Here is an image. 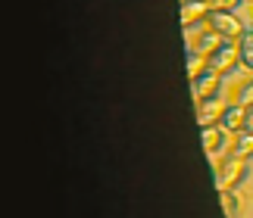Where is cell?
<instances>
[{"instance_id": "cell-1", "label": "cell", "mask_w": 253, "mask_h": 218, "mask_svg": "<svg viewBox=\"0 0 253 218\" xmlns=\"http://www.w3.org/2000/svg\"><path fill=\"white\" fill-rule=\"evenodd\" d=\"M207 25H210L216 35H222L225 41H238V37L244 35V28H247V25H241V19L231 13V9H216V6L210 9Z\"/></svg>"}, {"instance_id": "cell-2", "label": "cell", "mask_w": 253, "mask_h": 218, "mask_svg": "<svg viewBox=\"0 0 253 218\" xmlns=\"http://www.w3.org/2000/svg\"><path fill=\"white\" fill-rule=\"evenodd\" d=\"M212 178H216L219 190H222V187H238L247 178V159H241V156L231 153L228 159L219 162V172H212Z\"/></svg>"}, {"instance_id": "cell-3", "label": "cell", "mask_w": 253, "mask_h": 218, "mask_svg": "<svg viewBox=\"0 0 253 218\" xmlns=\"http://www.w3.org/2000/svg\"><path fill=\"white\" fill-rule=\"evenodd\" d=\"M238 59H241V47H238V41H222L216 50L207 56V66L212 69V72H219V75H228L231 69L238 66Z\"/></svg>"}, {"instance_id": "cell-4", "label": "cell", "mask_w": 253, "mask_h": 218, "mask_svg": "<svg viewBox=\"0 0 253 218\" xmlns=\"http://www.w3.org/2000/svg\"><path fill=\"white\" fill-rule=\"evenodd\" d=\"M228 131L222 125H216V122H210V125H200V141H203V150H207L210 156H216V153H222L225 150V144H228V137H225Z\"/></svg>"}, {"instance_id": "cell-5", "label": "cell", "mask_w": 253, "mask_h": 218, "mask_svg": "<svg viewBox=\"0 0 253 218\" xmlns=\"http://www.w3.org/2000/svg\"><path fill=\"white\" fill-rule=\"evenodd\" d=\"M228 103L222 100V91L219 94H210V97H200L197 100V122L200 125H210V122H219L222 109H225Z\"/></svg>"}, {"instance_id": "cell-6", "label": "cell", "mask_w": 253, "mask_h": 218, "mask_svg": "<svg viewBox=\"0 0 253 218\" xmlns=\"http://www.w3.org/2000/svg\"><path fill=\"white\" fill-rule=\"evenodd\" d=\"M191 84H194V97H210V94H219L222 91V75L219 72H212V69L207 66L197 78H191Z\"/></svg>"}, {"instance_id": "cell-7", "label": "cell", "mask_w": 253, "mask_h": 218, "mask_svg": "<svg viewBox=\"0 0 253 218\" xmlns=\"http://www.w3.org/2000/svg\"><path fill=\"white\" fill-rule=\"evenodd\" d=\"M247 122V106L244 103H228L225 109H222V115H219V125L225 128V131H241Z\"/></svg>"}, {"instance_id": "cell-8", "label": "cell", "mask_w": 253, "mask_h": 218, "mask_svg": "<svg viewBox=\"0 0 253 218\" xmlns=\"http://www.w3.org/2000/svg\"><path fill=\"white\" fill-rule=\"evenodd\" d=\"M210 16V3L207 0H181V25L188 28L194 22H200V19Z\"/></svg>"}, {"instance_id": "cell-9", "label": "cell", "mask_w": 253, "mask_h": 218, "mask_svg": "<svg viewBox=\"0 0 253 218\" xmlns=\"http://www.w3.org/2000/svg\"><path fill=\"white\" fill-rule=\"evenodd\" d=\"M231 153L241 156V159H253V131L250 128H241L231 141Z\"/></svg>"}, {"instance_id": "cell-10", "label": "cell", "mask_w": 253, "mask_h": 218, "mask_svg": "<svg viewBox=\"0 0 253 218\" xmlns=\"http://www.w3.org/2000/svg\"><path fill=\"white\" fill-rule=\"evenodd\" d=\"M238 47H241V63L253 72V22L244 28V35L238 37Z\"/></svg>"}, {"instance_id": "cell-11", "label": "cell", "mask_w": 253, "mask_h": 218, "mask_svg": "<svg viewBox=\"0 0 253 218\" xmlns=\"http://www.w3.org/2000/svg\"><path fill=\"white\" fill-rule=\"evenodd\" d=\"M222 41H225V37H222V35H216V32L210 28L207 35H200V37H197V44H194V50H197V53H203V56H210V53L216 50V47H219Z\"/></svg>"}, {"instance_id": "cell-12", "label": "cell", "mask_w": 253, "mask_h": 218, "mask_svg": "<svg viewBox=\"0 0 253 218\" xmlns=\"http://www.w3.org/2000/svg\"><path fill=\"white\" fill-rule=\"evenodd\" d=\"M219 200H222V209H225V215H228V218H235V215H238L241 200L235 196V190H231V187H222V190H219Z\"/></svg>"}, {"instance_id": "cell-13", "label": "cell", "mask_w": 253, "mask_h": 218, "mask_svg": "<svg viewBox=\"0 0 253 218\" xmlns=\"http://www.w3.org/2000/svg\"><path fill=\"white\" fill-rule=\"evenodd\" d=\"M203 69H207V56L197 53V50H188V75H191V78H197Z\"/></svg>"}, {"instance_id": "cell-14", "label": "cell", "mask_w": 253, "mask_h": 218, "mask_svg": "<svg viewBox=\"0 0 253 218\" xmlns=\"http://www.w3.org/2000/svg\"><path fill=\"white\" fill-rule=\"evenodd\" d=\"M238 103H244V106H253V78H247V81L238 87Z\"/></svg>"}, {"instance_id": "cell-15", "label": "cell", "mask_w": 253, "mask_h": 218, "mask_svg": "<svg viewBox=\"0 0 253 218\" xmlns=\"http://www.w3.org/2000/svg\"><path fill=\"white\" fill-rule=\"evenodd\" d=\"M212 6L216 9H231V13H235V9L241 6V0H212Z\"/></svg>"}, {"instance_id": "cell-16", "label": "cell", "mask_w": 253, "mask_h": 218, "mask_svg": "<svg viewBox=\"0 0 253 218\" xmlns=\"http://www.w3.org/2000/svg\"><path fill=\"white\" fill-rule=\"evenodd\" d=\"M244 128H250V131H253V106H247V122H244Z\"/></svg>"}]
</instances>
